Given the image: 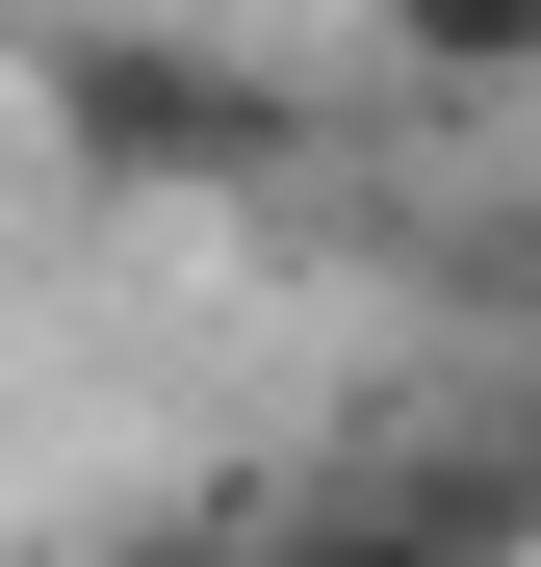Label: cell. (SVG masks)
Returning <instances> with one entry per match:
<instances>
[{"label": "cell", "instance_id": "obj_1", "mask_svg": "<svg viewBox=\"0 0 541 567\" xmlns=\"http://www.w3.org/2000/svg\"><path fill=\"white\" fill-rule=\"evenodd\" d=\"M27 104L77 181H155V207H207V181H284V78L207 52V27H129V0H52L27 27Z\"/></svg>", "mask_w": 541, "mask_h": 567}, {"label": "cell", "instance_id": "obj_2", "mask_svg": "<svg viewBox=\"0 0 541 567\" xmlns=\"http://www.w3.org/2000/svg\"><path fill=\"white\" fill-rule=\"evenodd\" d=\"M541 542V464H361V491L232 516V567H516Z\"/></svg>", "mask_w": 541, "mask_h": 567}, {"label": "cell", "instance_id": "obj_3", "mask_svg": "<svg viewBox=\"0 0 541 567\" xmlns=\"http://www.w3.org/2000/svg\"><path fill=\"white\" fill-rule=\"evenodd\" d=\"M387 78H465V104H541V0H361Z\"/></svg>", "mask_w": 541, "mask_h": 567}, {"label": "cell", "instance_id": "obj_4", "mask_svg": "<svg viewBox=\"0 0 541 567\" xmlns=\"http://www.w3.org/2000/svg\"><path fill=\"white\" fill-rule=\"evenodd\" d=\"M104 567H232V516H155V542H104Z\"/></svg>", "mask_w": 541, "mask_h": 567}, {"label": "cell", "instance_id": "obj_5", "mask_svg": "<svg viewBox=\"0 0 541 567\" xmlns=\"http://www.w3.org/2000/svg\"><path fill=\"white\" fill-rule=\"evenodd\" d=\"M516 464H541V439H516Z\"/></svg>", "mask_w": 541, "mask_h": 567}]
</instances>
